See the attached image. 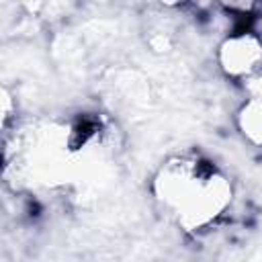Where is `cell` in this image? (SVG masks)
<instances>
[{
  "instance_id": "1",
  "label": "cell",
  "mask_w": 262,
  "mask_h": 262,
  "mask_svg": "<svg viewBox=\"0 0 262 262\" xmlns=\"http://www.w3.org/2000/svg\"><path fill=\"white\" fill-rule=\"evenodd\" d=\"M160 199L188 227L211 223L229 203L231 188L213 164L199 158L168 162L158 178Z\"/></svg>"
},
{
  "instance_id": "2",
  "label": "cell",
  "mask_w": 262,
  "mask_h": 262,
  "mask_svg": "<svg viewBox=\"0 0 262 262\" xmlns=\"http://www.w3.org/2000/svg\"><path fill=\"white\" fill-rule=\"evenodd\" d=\"M262 61V43L252 33L229 37L221 47V63L231 76H252Z\"/></svg>"
}]
</instances>
